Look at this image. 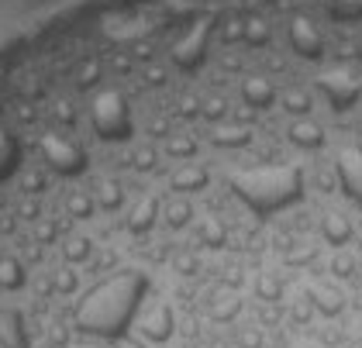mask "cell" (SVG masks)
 <instances>
[{
    "label": "cell",
    "mask_w": 362,
    "mask_h": 348,
    "mask_svg": "<svg viewBox=\"0 0 362 348\" xmlns=\"http://www.w3.org/2000/svg\"><path fill=\"white\" fill-rule=\"evenodd\" d=\"M145 290H148L145 272H135V269L114 272L111 279H104V283L80 303L76 327L86 331V335H100V338H107V342L124 338L128 324L135 321L141 300H145Z\"/></svg>",
    "instance_id": "1"
},
{
    "label": "cell",
    "mask_w": 362,
    "mask_h": 348,
    "mask_svg": "<svg viewBox=\"0 0 362 348\" xmlns=\"http://www.w3.org/2000/svg\"><path fill=\"white\" fill-rule=\"evenodd\" d=\"M235 193L242 200H249L255 211H276L283 204H290L293 197H300V173L297 169H252L231 180Z\"/></svg>",
    "instance_id": "2"
},
{
    "label": "cell",
    "mask_w": 362,
    "mask_h": 348,
    "mask_svg": "<svg viewBox=\"0 0 362 348\" xmlns=\"http://www.w3.org/2000/svg\"><path fill=\"white\" fill-rule=\"evenodd\" d=\"M93 128L100 132V138H111V141H121V138L132 134L128 100H124V93L117 86L93 97Z\"/></svg>",
    "instance_id": "3"
},
{
    "label": "cell",
    "mask_w": 362,
    "mask_h": 348,
    "mask_svg": "<svg viewBox=\"0 0 362 348\" xmlns=\"http://www.w3.org/2000/svg\"><path fill=\"white\" fill-rule=\"evenodd\" d=\"M42 152H45V162L62 173V176H73V173H80L83 169V149L73 141V138H66V134H45L42 138Z\"/></svg>",
    "instance_id": "4"
},
{
    "label": "cell",
    "mask_w": 362,
    "mask_h": 348,
    "mask_svg": "<svg viewBox=\"0 0 362 348\" xmlns=\"http://www.w3.org/2000/svg\"><path fill=\"white\" fill-rule=\"evenodd\" d=\"M173 190L176 193H197V190H207L211 183V173L204 169V166H194V162H187V166H180L176 173H173Z\"/></svg>",
    "instance_id": "5"
},
{
    "label": "cell",
    "mask_w": 362,
    "mask_h": 348,
    "mask_svg": "<svg viewBox=\"0 0 362 348\" xmlns=\"http://www.w3.org/2000/svg\"><path fill=\"white\" fill-rule=\"evenodd\" d=\"M290 141L297 145V149H317V145H325V132H321V124L317 121H310V117H297L293 124H290Z\"/></svg>",
    "instance_id": "6"
},
{
    "label": "cell",
    "mask_w": 362,
    "mask_h": 348,
    "mask_svg": "<svg viewBox=\"0 0 362 348\" xmlns=\"http://www.w3.org/2000/svg\"><path fill=\"white\" fill-rule=\"evenodd\" d=\"M242 100H245L249 108L262 110V108H269V104L276 100V90H273V83H269V80H262V76H252V80L242 83Z\"/></svg>",
    "instance_id": "7"
},
{
    "label": "cell",
    "mask_w": 362,
    "mask_h": 348,
    "mask_svg": "<svg viewBox=\"0 0 362 348\" xmlns=\"http://www.w3.org/2000/svg\"><path fill=\"white\" fill-rule=\"evenodd\" d=\"M159 211H163V207H159V200H156V197H141L139 207H135V211H132V217H128V228H132L135 235H145V231L156 224Z\"/></svg>",
    "instance_id": "8"
},
{
    "label": "cell",
    "mask_w": 362,
    "mask_h": 348,
    "mask_svg": "<svg viewBox=\"0 0 362 348\" xmlns=\"http://www.w3.org/2000/svg\"><path fill=\"white\" fill-rule=\"evenodd\" d=\"M290 38H293V45H297V52L300 55H317V49H321L317 31H314V25L304 21V18H297V21L290 25Z\"/></svg>",
    "instance_id": "9"
},
{
    "label": "cell",
    "mask_w": 362,
    "mask_h": 348,
    "mask_svg": "<svg viewBox=\"0 0 362 348\" xmlns=\"http://www.w3.org/2000/svg\"><path fill=\"white\" fill-rule=\"evenodd\" d=\"M141 331H145L148 342H166L169 335H173V314H169V307L152 311V314L145 318V324H141Z\"/></svg>",
    "instance_id": "10"
},
{
    "label": "cell",
    "mask_w": 362,
    "mask_h": 348,
    "mask_svg": "<svg viewBox=\"0 0 362 348\" xmlns=\"http://www.w3.org/2000/svg\"><path fill=\"white\" fill-rule=\"evenodd\" d=\"M310 307L321 311L325 318H334V314H341L345 300H341V294H338L334 286H314V290H310Z\"/></svg>",
    "instance_id": "11"
},
{
    "label": "cell",
    "mask_w": 362,
    "mask_h": 348,
    "mask_svg": "<svg viewBox=\"0 0 362 348\" xmlns=\"http://www.w3.org/2000/svg\"><path fill=\"white\" fill-rule=\"evenodd\" d=\"M190 217H194V207H190V200L187 197H173L163 204V221H166V228H187L190 224Z\"/></svg>",
    "instance_id": "12"
},
{
    "label": "cell",
    "mask_w": 362,
    "mask_h": 348,
    "mask_svg": "<svg viewBox=\"0 0 362 348\" xmlns=\"http://www.w3.org/2000/svg\"><path fill=\"white\" fill-rule=\"evenodd\" d=\"M321 235H325L328 245L341 248V245H349V238H352V224H349L341 214H328L321 221Z\"/></svg>",
    "instance_id": "13"
},
{
    "label": "cell",
    "mask_w": 362,
    "mask_h": 348,
    "mask_svg": "<svg viewBox=\"0 0 362 348\" xmlns=\"http://www.w3.org/2000/svg\"><path fill=\"white\" fill-rule=\"evenodd\" d=\"M93 200H97L104 211H117V207L124 204V190H121L117 180H104V183L97 187V193H93Z\"/></svg>",
    "instance_id": "14"
},
{
    "label": "cell",
    "mask_w": 362,
    "mask_h": 348,
    "mask_svg": "<svg viewBox=\"0 0 362 348\" xmlns=\"http://www.w3.org/2000/svg\"><path fill=\"white\" fill-rule=\"evenodd\" d=\"M279 100H283V110H286V114H293V117H307L310 108H314V100H310V93H307V90H286Z\"/></svg>",
    "instance_id": "15"
},
{
    "label": "cell",
    "mask_w": 362,
    "mask_h": 348,
    "mask_svg": "<svg viewBox=\"0 0 362 348\" xmlns=\"http://www.w3.org/2000/svg\"><path fill=\"white\" fill-rule=\"evenodd\" d=\"M159 162V149L156 145H135L132 149V169L135 173H152Z\"/></svg>",
    "instance_id": "16"
},
{
    "label": "cell",
    "mask_w": 362,
    "mask_h": 348,
    "mask_svg": "<svg viewBox=\"0 0 362 348\" xmlns=\"http://www.w3.org/2000/svg\"><path fill=\"white\" fill-rule=\"evenodd\" d=\"M93 207H97V200H93V193H86V190H76V193L66 197V211L73 217H90Z\"/></svg>",
    "instance_id": "17"
},
{
    "label": "cell",
    "mask_w": 362,
    "mask_h": 348,
    "mask_svg": "<svg viewBox=\"0 0 362 348\" xmlns=\"http://www.w3.org/2000/svg\"><path fill=\"white\" fill-rule=\"evenodd\" d=\"M194 152H197L194 138H187V134H169L166 138V156H173V159H190Z\"/></svg>",
    "instance_id": "18"
},
{
    "label": "cell",
    "mask_w": 362,
    "mask_h": 348,
    "mask_svg": "<svg viewBox=\"0 0 362 348\" xmlns=\"http://www.w3.org/2000/svg\"><path fill=\"white\" fill-rule=\"evenodd\" d=\"M90 252H93V248H90V238H83V235H80V238L73 235V238H66V245H62L66 262H86Z\"/></svg>",
    "instance_id": "19"
},
{
    "label": "cell",
    "mask_w": 362,
    "mask_h": 348,
    "mask_svg": "<svg viewBox=\"0 0 362 348\" xmlns=\"http://www.w3.org/2000/svg\"><path fill=\"white\" fill-rule=\"evenodd\" d=\"M25 283V269L21 262H14V259H0V286H21Z\"/></svg>",
    "instance_id": "20"
},
{
    "label": "cell",
    "mask_w": 362,
    "mask_h": 348,
    "mask_svg": "<svg viewBox=\"0 0 362 348\" xmlns=\"http://www.w3.org/2000/svg\"><path fill=\"white\" fill-rule=\"evenodd\" d=\"M211 141H214V145H245V141H249V132H245V128H214Z\"/></svg>",
    "instance_id": "21"
},
{
    "label": "cell",
    "mask_w": 362,
    "mask_h": 348,
    "mask_svg": "<svg viewBox=\"0 0 362 348\" xmlns=\"http://www.w3.org/2000/svg\"><path fill=\"white\" fill-rule=\"evenodd\" d=\"M266 38H269V28H266V21L249 18V21H245V42H252V45H262Z\"/></svg>",
    "instance_id": "22"
},
{
    "label": "cell",
    "mask_w": 362,
    "mask_h": 348,
    "mask_svg": "<svg viewBox=\"0 0 362 348\" xmlns=\"http://www.w3.org/2000/svg\"><path fill=\"white\" fill-rule=\"evenodd\" d=\"M200 114H207L211 121H221L224 114H228V100H224V97H207L204 108H200Z\"/></svg>",
    "instance_id": "23"
},
{
    "label": "cell",
    "mask_w": 362,
    "mask_h": 348,
    "mask_svg": "<svg viewBox=\"0 0 362 348\" xmlns=\"http://www.w3.org/2000/svg\"><path fill=\"white\" fill-rule=\"evenodd\" d=\"M221 38H224V42H242V38H245V21H242V18H231V21H224Z\"/></svg>",
    "instance_id": "24"
},
{
    "label": "cell",
    "mask_w": 362,
    "mask_h": 348,
    "mask_svg": "<svg viewBox=\"0 0 362 348\" xmlns=\"http://www.w3.org/2000/svg\"><path fill=\"white\" fill-rule=\"evenodd\" d=\"M238 348H262V331L259 327H242L238 331Z\"/></svg>",
    "instance_id": "25"
},
{
    "label": "cell",
    "mask_w": 362,
    "mask_h": 348,
    "mask_svg": "<svg viewBox=\"0 0 362 348\" xmlns=\"http://www.w3.org/2000/svg\"><path fill=\"white\" fill-rule=\"evenodd\" d=\"M56 290L59 294H73V290H76V272H73V269H59L56 272Z\"/></svg>",
    "instance_id": "26"
},
{
    "label": "cell",
    "mask_w": 362,
    "mask_h": 348,
    "mask_svg": "<svg viewBox=\"0 0 362 348\" xmlns=\"http://www.w3.org/2000/svg\"><path fill=\"white\" fill-rule=\"evenodd\" d=\"M259 294L266 296V300H279V279L262 276V279H259Z\"/></svg>",
    "instance_id": "27"
},
{
    "label": "cell",
    "mask_w": 362,
    "mask_h": 348,
    "mask_svg": "<svg viewBox=\"0 0 362 348\" xmlns=\"http://www.w3.org/2000/svg\"><path fill=\"white\" fill-rule=\"evenodd\" d=\"M200 238H204V241H214V245H221L224 228L218 224V221H207V224H204V231H200Z\"/></svg>",
    "instance_id": "28"
},
{
    "label": "cell",
    "mask_w": 362,
    "mask_h": 348,
    "mask_svg": "<svg viewBox=\"0 0 362 348\" xmlns=\"http://www.w3.org/2000/svg\"><path fill=\"white\" fill-rule=\"evenodd\" d=\"M332 269H334V276H341V279H345V276H352V269H356V259H349V255H338V259L332 262Z\"/></svg>",
    "instance_id": "29"
},
{
    "label": "cell",
    "mask_w": 362,
    "mask_h": 348,
    "mask_svg": "<svg viewBox=\"0 0 362 348\" xmlns=\"http://www.w3.org/2000/svg\"><path fill=\"white\" fill-rule=\"evenodd\" d=\"M145 76H148V83H163L166 80V69H145Z\"/></svg>",
    "instance_id": "30"
},
{
    "label": "cell",
    "mask_w": 362,
    "mask_h": 348,
    "mask_svg": "<svg viewBox=\"0 0 362 348\" xmlns=\"http://www.w3.org/2000/svg\"><path fill=\"white\" fill-rule=\"evenodd\" d=\"M114 348H141L139 342H135V338H128V335H124V338H117V342H111Z\"/></svg>",
    "instance_id": "31"
}]
</instances>
